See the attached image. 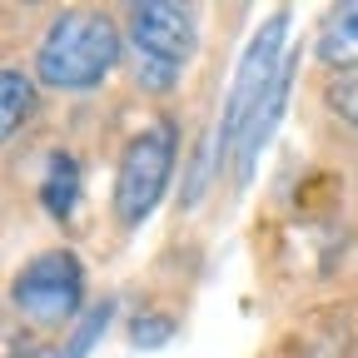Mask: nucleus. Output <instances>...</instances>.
Returning a JSON list of instances; mask_svg holds the SVG:
<instances>
[{
    "instance_id": "f257e3e1",
    "label": "nucleus",
    "mask_w": 358,
    "mask_h": 358,
    "mask_svg": "<svg viewBox=\"0 0 358 358\" xmlns=\"http://www.w3.org/2000/svg\"><path fill=\"white\" fill-rule=\"evenodd\" d=\"M124 60V30L105 10H60L45 35L35 40V80L45 90H65V95H85L100 90L115 65Z\"/></svg>"
},
{
    "instance_id": "f03ea898",
    "label": "nucleus",
    "mask_w": 358,
    "mask_h": 358,
    "mask_svg": "<svg viewBox=\"0 0 358 358\" xmlns=\"http://www.w3.org/2000/svg\"><path fill=\"white\" fill-rule=\"evenodd\" d=\"M124 40L134 50V80L150 95H169L199 50V10L174 0H140L124 10Z\"/></svg>"
},
{
    "instance_id": "7ed1b4c3",
    "label": "nucleus",
    "mask_w": 358,
    "mask_h": 358,
    "mask_svg": "<svg viewBox=\"0 0 358 358\" xmlns=\"http://www.w3.org/2000/svg\"><path fill=\"white\" fill-rule=\"evenodd\" d=\"M284 40H289V10H274L259 30L254 40L244 45V55H239V70H234V85H229V95H224V115L214 124V164L224 169L229 159H239V145H244V134L249 124L259 120L264 100H268V90H274L289 50H284Z\"/></svg>"
},
{
    "instance_id": "20e7f679",
    "label": "nucleus",
    "mask_w": 358,
    "mask_h": 358,
    "mask_svg": "<svg viewBox=\"0 0 358 358\" xmlns=\"http://www.w3.org/2000/svg\"><path fill=\"white\" fill-rule=\"evenodd\" d=\"M174 159H179V124L174 120H155L124 140L120 164H115V219L124 229H140V224L155 219L169 179H174Z\"/></svg>"
},
{
    "instance_id": "39448f33",
    "label": "nucleus",
    "mask_w": 358,
    "mask_h": 358,
    "mask_svg": "<svg viewBox=\"0 0 358 358\" xmlns=\"http://www.w3.org/2000/svg\"><path fill=\"white\" fill-rule=\"evenodd\" d=\"M10 308L35 329H60L85 313V264L75 249H45L10 279Z\"/></svg>"
},
{
    "instance_id": "423d86ee",
    "label": "nucleus",
    "mask_w": 358,
    "mask_h": 358,
    "mask_svg": "<svg viewBox=\"0 0 358 358\" xmlns=\"http://www.w3.org/2000/svg\"><path fill=\"white\" fill-rule=\"evenodd\" d=\"M313 60L324 70H334V80L358 75V0H343L319 20V35H313Z\"/></svg>"
},
{
    "instance_id": "0eeeda50",
    "label": "nucleus",
    "mask_w": 358,
    "mask_h": 358,
    "mask_svg": "<svg viewBox=\"0 0 358 358\" xmlns=\"http://www.w3.org/2000/svg\"><path fill=\"white\" fill-rule=\"evenodd\" d=\"M40 204L50 219H70L75 204H80V164L75 155H50L45 159V179H40Z\"/></svg>"
},
{
    "instance_id": "6e6552de",
    "label": "nucleus",
    "mask_w": 358,
    "mask_h": 358,
    "mask_svg": "<svg viewBox=\"0 0 358 358\" xmlns=\"http://www.w3.org/2000/svg\"><path fill=\"white\" fill-rule=\"evenodd\" d=\"M35 105H40V80L15 70V65H6V75H0V134L15 140L20 124L35 115Z\"/></svg>"
},
{
    "instance_id": "1a4fd4ad",
    "label": "nucleus",
    "mask_w": 358,
    "mask_h": 358,
    "mask_svg": "<svg viewBox=\"0 0 358 358\" xmlns=\"http://www.w3.org/2000/svg\"><path fill=\"white\" fill-rule=\"evenodd\" d=\"M110 319H115V299H95L80 319H75V329H70V338L60 343V358H90V348H95L100 338H105V329H110Z\"/></svg>"
},
{
    "instance_id": "9d476101",
    "label": "nucleus",
    "mask_w": 358,
    "mask_h": 358,
    "mask_svg": "<svg viewBox=\"0 0 358 358\" xmlns=\"http://www.w3.org/2000/svg\"><path fill=\"white\" fill-rule=\"evenodd\" d=\"M174 334H179V319H174V313H140V319L129 324L134 348H164Z\"/></svg>"
},
{
    "instance_id": "9b49d317",
    "label": "nucleus",
    "mask_w": 358,
    "mask_h": 358,
    "mask_svg": "<svg viewBox=\"0 0 358 358\" xmlns=\"http://www.w3.org/2000/svg\"><path fill=\"white\" fill-rule=\"evenodd\" d=\"M324 100H329V110L348 124V129H358V75H343V80H329V90H324Z\"/></svg>"
},
{
    "instance_id": "f8f14e48",
    "label": "nucleus",
    "mask_w": 358,
    "mask_h": 358,
    "mask_svg": "<svg viewBox=\"0 0 358 358\" xmlns=\"http://www.w3.org/2000/svg\"><path fill=\"white\" fill-rule=\"evenodd\" d=\"M15 358H20V353H15ZM25 358H60V348H30Z\"/></svg>"
}]
</instances>
